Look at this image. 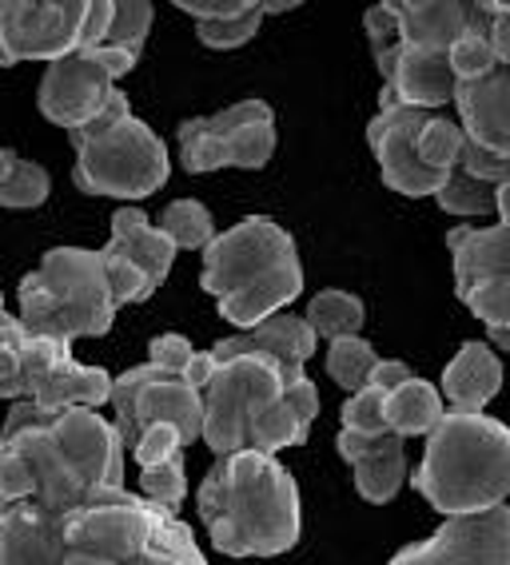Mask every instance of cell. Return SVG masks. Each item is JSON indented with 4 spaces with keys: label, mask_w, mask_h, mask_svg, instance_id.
Wrapping results in <instances>:
<instances>
[{
    "label": "cell",
    "mask_w": 510,
    "mask_h": 565,
    "mask_svg": "<svg viewBox=\"0 0 510 565\" xmlns=\"http://www.w3.org/2000/svg\"><path fill=\"white\" fill-rule=\"evenodd\" d=\"M316 418V383L272 354H232L215 363L212 383L204 386V443L215 458L244 450L279 455L287 446H304Z\"/></svg>",
    "instance_id": "cell-1"
},
{
    "label": "cell",
    "mask_w": 510,
    "mask_h": 565,
    "mask_svg": "<svg viewBox=\"0 0 510 565\" xmlns=\"http://www.w3.org/2000/svg\"><path fill=\"white\" fill-rule=\"evenodd\" d=\"M36 478V502L72 514L76 505L124 490V438L116 423L84 406L44 411L36 403H12L0 426Z\"/></svg>",
    "instance_id": "cell-2"
},
{
    "label": "cell",
    "mask_w": 510,
    "mask_h": 565,
    "mask_svg": "<svg viewBox=\"0 0 510 565\" xmlns=\"http://www.w3.org/2000/svg\"><path fill=\"white\" fill-rule=\"evenodd\" d=\"M195 510L227 557H276L299 542V486L276 455L215 458L195 490Z\"/></svg>",
    "instance_id": "cell-3"
},
{
    "label": "cell",
    "mask_w": 510,
    "mask_h": 565,
    "mask_svg": "<svg viewBox=\"0 0 510 565\" xmlns=\"http://www.w3.org/2000/svg\"><path fill=\"white\" fill-rule=\"evenodd\" d=\"M200 287L215 295L220 315L240 331L284 315L304 291V263L296 239L267 215H247L224 235H215L204 252Z\"/></svg>",
    "instance_id": "cell-4"
},
{
    "label": "cell",
    "mask_w": 510,
    "mask_h": 565,
    "mask_svg": "<svg viewBox=\"0 0 510 565\" xmlns=\"http://www.w3.org/2000/svg\"><path fill=\"white\" fill-rule=\"evenodd\" d=\"M439 514H487L510 498V426L487 414H450L427 435L411 478Z\"/></svg>",
    "instance_id": "cell-5"
},
{
    "label": "cell",
    "mask_w": 510,
    "mask_h": 565,
    "mask_svg": "<svg viewBox=\"0 0 510 565\" xmlns=\"http://www.w3.org/2000/svg\"><path fill=\"white\" fill-rule=\"evenodd\" d=\"M21 319L24 331L41 339H100L116 323V299L108 287L100 252L84 247H52L41 267L21 279Z\"/></svg>",
    "instance_id": "cell-6"
},
{
    "label": "cell",
    "mask_w": 510,
    "mask_h": 565,
    "mask_svg": "<svg viewBox=\"0 0 510 565\" xmlns=\"http://www.w3.org/2000/svg\"><path fill=\"white\" fill-rule=\"evenodd\" d=\"M76 148L72 183L84 195H113V200H144L168 183L172 160L168 148L144 120L132 116V104L120 88L93 124L68 131Z\"/></svg>",
    "instance_id": "cell-7"
},
{
    "label": "cell",
    "mask_w": 510,
    "mask_h": 565,
    "mask_svg": "<svg viewBox=\"0 0 510 565\" xmlns=\"http://www.w3.org/2000/svg\"><path fill=\"white\" fill-rule=\"evenodd\" d=\"M116 0H0V68L100 49Z\"/></svg>",
    "instance_id": "cell-8"
},
{
    "label": "cell",
    "mask_w": 510,
    "mask_h": 565,
    "mask_svg": "<svg viewBox=\"0 0 510 565\" xmlns=\"http://www.w3.org/2000/svg\"><path fill=\"white\" fill-rule=\"evenodd\" d=\"M363 29L383 76L399 52H450L467 32H490V17L463 0H383L363 12Z\"/></svg>",
    "instance_id": "cell-9"
},
{
    "label": "cell",
    "mask_w": 510,
    "mask_h": 565,
    "mask_svg": "<svg viewBox=\"0 0 510 565\" xmlns=\"http://www.w3.org/2000/svg\"><path fill=\"white\" fill-rule=\"evenodd\" d=\"M184 172L204 175L220 168H264L276 156V111L267 100H240L215 116H195L176 128Z\"/></svg>",
    "instance_id": "cell-10"
},
{
    "label": "cell",
    "mask_w": 510,
    "mask_h": 565,
    "mask_svg": "<svg viewBox=\"0 0 510 565\" xmlns=\"http://www.w3.org/2000/svg\"><path fill=\"white\" fill-rule=\"evenodd\" d=\"M108 406L116 411V430H120L128 455L152 426H176L188 446L204 438V394L195 391L184 374L160 371L152 363L116 374Z\"/></svg>",
    "instance_id": "cell-11"
},
{
    "label": "cell",
    "mask_w": 510,
    "mask_h": 565,
    "mask_svg": "<svg viewBox=\"0 0 510 565\" xmlns=\"http://www.w3.org/2000/svg\"><path fill=\"white\" fill-rule=\"evenodd\" d=\"M136 52L124 49H88L72 52L64 61H52L41 76V92H36V108L49 124L64 131H76L84 124H93L108 100H113L116 81L136 68Z\"/></svg>",
    "instance_id": "cell-12"
},
{
    "label": "cell",
    "mask_w": 510,
    "mask_h": 565,
    "mask_svg": "<svg viewBox=\"0 0 510 565\" xmlns=\"http://www.w3.org/2000/svg\"><path fill=\"white\" fill-rule=\"evenodd\" d=\"M176 252L180 247L140 207L113 212V235L100 247V255H104V271H108V287H113L116 311L152 299L163 287V279H168V271H172Z\"/></svg>",
    "instance_id": "cell-13"
},
{
    "label": "cell",
    "mask_w": 510,
    "mask_h": 565,
    "mask_svg": "<svg viewBox=\"0 0 510 565\" xmlns=\"http://www.w3.org/2000/svg\"><path fill=\"white\" fill-rule=\"evenodd\" d=\"M435 111L407 108V104H395L391 96L379 92V111L368 124V143L371 156L379 160V172L391 192L411 195V200H423V195H439V188L447 183L443 172H431L423 156H418V136L431 124Z\"/></svg>",
    "instance_id": "cell-14"
},
{
    "label": "cell",
    "mask_w": 510,
    "mask_h": 565,
    "mask_svg": "<svg viewBox=\"0 0 510 565\" xmlns=\"http://www.w3.org/2000/svg\"><path fill=\"white\" fill-rule=\"evenodd\" d=\"M113 374L100 366H84L72 359V343L61 339H24V398L44 411H64V406H96L113 403Z\"/></svg>",
    "instance_id": "cell-15"
},
{
    "label": "cell",
    "mask_w": 510,
    "mask_h": 565,
    "mask_svg": "<svg viewBox=\"0 0 510 565\" xmlns=\"http://www.w3.org/2000/svg\"><path fill=\"white\" fill-rule=\"evenodd\" d=\"M391 565H510V505L447 518L435 537L403 545Z\"/></svg>",
    "instance_id": "cell-16"
},
{
    "label": "cell",
    "mask_w": 510,
    "mask_h": 565,
    "mask_svg": "<svg viewBox=\"0 0 510 565\" xmlns=\"http://www.w3.org/2000/svg\"><path fill=\"white\" fill-rule=\"evenodd\" d=\"M116 557L120 565H212L180 514H168L136 494L124 498Z\"/></svg>",
    "instance_id": "cell-17"
},
{
    "label": "cell",
    "mask_w": 510,
    "mask_h": 565,
    "mask_svg": "<svg viewBox=\"0 0 510 565\" xmlns=\"http://www.w3.org/2000/svg\"><path fill=\"white\" fill-rule=\"evenodd\" d=\"M455 295L490 279H510V183L499 188V227H450Z\"/></svg>",
    "instance_id": "cell-18"
},
{
    "label": "cell",
    "mask_w": 510,
    "mask_h": 565,
    "mask_svg": "<svg viewBox=\"0 0 510 565\" xmlns=\"http://www.w3.org/2000/svg\"><path fill=\"white\" fill-rule=\"evenodd\" d=\"M336 450L355 470V490L363 502L387 505L407 482V438L339 430Z\"/></svg>",
    "instance_id": "cell-19"
},
{
    "label": "cell",
    "mask_w": 510,
    "mask_h": 565,
    "mask_svg": "<svg viewBox=\"0 0 510 565\" xmlns=\"http://www.w3.org/2000/svg\"><path fill=\"white\" fill-rule=\"evenodd\" d=\"M61 518L36 498L0 505V565H61Z\"/></svg>",
    "instance_id": "cell-20"
},
{
    "label": "cell",
    "mask_w": 510,
    "mask_h": 565,
    "mask_svg": "<svg viewBox=\"0 0 510 565\" xmlns=\"http://www.w3.org/2000/svg\"><path fill=\"white\" fill-rule=\"evenodd\" d=\"M455 108L470 143L510 160V68H495L482 81L459 84Z\"/></svg>",
    "instance_id": "cell-21"
},
{
    "label": "cell",
    "mask_w": 510,
    "mask_h": 565,
    "mask_svg": "<svg viewBox=\"0 0 510 565\" xmlns=\"http://www.w3.org/2000/svg\"><path fill=\"white\" fill-rule=\"evenodd\" d=\"M455 72L447 52H399L391 68L383 72V96L407 108L435 111L443 104H455Z\"/></svg>",
    "instance_id": "cell-22"
},
{
    "label": "cell",
    "mask_w": 510,
    "mask_h": 565,
    "mask_svg": "<svg viewBox=\"0 0 510 565\" xmlns=\"http://www.w3.org/2000/svg\"><path fill=\"white\" fill-rule=\"evenodd\" d=\"M316 343H319V334L307 327L304 315L284 311V315H272L267 323L252 327V331L220 339V343L212 347V354H215V363H224L232 354L259 351V354H272V359H279V363H287V366H296V371H304L307 359L316 354Z\"/></svg>",
    "instance_id": "cell-23"
},
{
    "label": "cell",
    "mask_w": 510,
    "mask_h": 565,
    "mask_svg": "<svg viewBox=\"0 0 510 565\" xmlns=\"http://www.w3.org/2000/svg\"><path fill=\"white\" fill-rule=\"evenodd\" d=\"M502 391V363L490 343H467L443 371V398L450 414H482Z\"/></svg>",
    "instance_id": "cell-24"
},
{
    "label": "cell",
    "mask_w": 510,
    "mask_h": 565,
    "mask_svg": "<svg viewBox=\"0 0 510 565\" xmlns=\"http://www.w3.org/2000/svg\"><path fill=\"white\" fill-rule=\"evenodd\" d=\"M443 418H447V398H443V391H435L427 379H411V383H403L399 391L387 394L391 435H399V438L423 435L427 438Z\"/></svg>",
    "instance_id": "cell-25"
},
{
    "label": "cell",
    "mask_w": 510,
    "mask_h": 565,
    "mask_svg": "<svg viewBox=\"0 0 510 565\" xmlns=\"http://www.w3.org/2000/svg\"><path fill=\"white\" fill-rule=\"evenodd\" d=\"M52 192V180L41 163L24 160L12 148H0V207L9 212H32Z\"/></svg>",
    "instance_id": "cell-26"
},
{
    "label": "cell",
    "mask_w": 510,
    "mask_h": 565,
    "mask_svg": "<svg viewBox=\"0 0 510 565\" xmlns=\"http://www.w3.org/2000/svg\"><path fill=\"white\" fill-rule=\"evenodd\" d=\"M307 327L327 339V343H336V339H348V334H359L368 311H363V299L351 291H339V287H327L319 291L311 303H307Z\"/></svg>",
    "instance_id": "cell-27"
},
{
    "label": "cell",
    "mask_w": 510,
    "mask_h": 565,
    "mask_svg": "<svg viewBox=\"0 0 510 565\" xmlns=\"http://www.w3.org/2000/svg\"><path fill=\"white\" fill-rule=\"evenodd\" d=\"M160 232L180 247V252H208L215 239V220L200 200H176L163 207Z\"/></svg>",
    "instance_id": "cell-28"
},
{
    "label": "cell",
    "mask_w": 510,
    "mask_h": 565,
    "mask_svg": "<svg viewBox=\"0 0 510 565\" xmlns=\"http://www.w3.org/2000/svg\"><path fill=\"white\" fill-rule=\"evenodd\" d=\"M379 366V354L368 339L348 334V339H336L327 347V374L331 383H339L348 394H359L371 383V371Z\"/></svg>",
    "instance_id": "cell-29"
},
{
    "label": "cell",
    "mask_w": 510,
    "mask_h": 565,
    "mask_svg": "<svg viewBox=\"0 0 510 565\" xmlns=\"http://www.w3.org/2000/svg\"><path fill=\"white\" fill-rule=\"evenodd\" d=\"M24 323L12 319L0 299V403H24Z\"/></svg>",
    "instance_id": "cell-30"
},
{
    "label": "cell",
    "mask_w": 510,
    "mask_h": 565,
    "mask_svg": "<svg viewBox=\"0 0 510 565\" xmlns=\"http://www.w3.org/2000/svg\"><path fill=\"white\" fill-rule=\"evenodd\" d=\"M439 207L450 215H463V220H470V215H495L499 212V188H490V183L482 180H470L467 172H455L447 175V183L439 188Z\"/></svg>",
    "instance_id": "cell-31"
},
{
    "label": "cell",
    "mask_w": 510,
    "mask_h": 565,
    "mask_svg": "<svg viewBox=\"0 0 510 565\" xmlns=\"http://www.w3.org/2000/svg\"><path fill=\"white\" fill-rule=\"evenodd\" d=\"M463 143H467V131H463L459 120H443V116H431V124L418 136V156L427 163L431 172L450 175L459 168Z\"/></svg>",
    "instance_id": "cell-32"
},
{
    "label": "cell",
    "mask_w": 510,
    "mask_h": 565,
    "mask_svg": "<svg viewBox=\"0 0 510 565\" xmlns=\"http://www.w3.org/2000/svg\"><path fill=\"white\" fill-rule=\"evenodd\" d=\"M140 494L152 505L168 510V514H180V505L188 498V475H184V458L176 455L168 462L144 466L140 470Z\"/></svg>",
    "instance_id": "cell-33"
},
{
    "label": "cell",
    "mask_w": 510,
    "mask_h": 565,
    "mask_svg": "<svg viewBox=\"0 0 510 565\" xmlns=\"http://www.w3.org/2000/svg\"><path fill=\"white\" fill-rule=\"evenodd\" d=\"M152 17L156 9L148 0H116V12H113V29L104 36L108 49H124V52H144V41H148V32H152Z\"/></svg>",
    "instance_id": "cell-34"
},
{
    "label": "cell",
    "mask_w": 510,
    "mask_h": 565,
    "mask_svg": "<svg viewBox=\"0 0 510 565\" xmlns=\"http://www.w3.org/2000/svg\"><path fill=\"white\" fill-rule=\"evenodd\" d=\"M264 17H267L264 4H252L244 17H232V21H195V36H200V44H208L215 52L244 49L255 32H259Z\"/></svg>",
    "instance_id": "cell-35"
},
{
    "label": "cell",
    "mask_w": 510,
    "mask_h": 565,
    "mask_svg": "<svg viewBox=\"0 0 510 565\" xmlns=\"http://www.w3.org/2000/svg\"><path fill=\"white\" fill-rule=\"evenodd\" d=\"M447 61L459 84L482 81V76H490L495 68H502L495 49H490V32H467V36L455 41V49L447 52Z\"/></svg>",
    "instance_id": "cell-36"
},
{
    "label": "cell",
    "mask_w": 510,
    "mask_h": 565,
    "mask_svg": "<svg viewBox=\"0 0 510 565\" xmlns=\"http://www.w3.org/2000/svg\"><path fill=\"white\" fill-rule=\"evenodd\" d=\"M459 303L467 307L482 327H510V279H490L470 287L459 295Z\"/></svg>",
    "instance_id": "cell-37"
},
{
    "label": "cell",
    "mask_w": 510,
    "mask_h": 565,
    "mask_svg": "<svg viewBox=\"0 0 510 565\" xmlns=\"http://www.w3.org/2000/svg\"><path fill=\"white\" fill-rule=\"evenodd\" d=\"M343 430L355 435H391L387 426V394L375 386H363L359 394H351L343 403Z\"/></svg>",
    "instance_id": "cell-38"
},
{
    "label": "cell",
    "mask_w": 510,
    "mask_h": 565,
    "mask_svg": "<svg viewBox=\"0 0 510 565\" xmlns=\"http://www.w3.org/2000/svg\"><path fill=\"white\" fill-rule=\"evenodd\" d=\"M24 498H36V478H32L21 450L0 435V505L24 502Z\"/></svg>",
    "instance_id": "cell-39"
},
{
    "label": "cell",
    "mask_w": 510,
    "mask_h": 565,
    "mask_svg": "<svg viewBox=\"0 0 510 565\" xmlns=\"http://www.w3.org/2000/svg\"><path fill=\"white\" fill-rule=\"evenodd\" d=\"M459 172H467L470 180L490 183V188H502V183H510V160L467 140L463 143V156H459Z\"/></svg>",
    "instance_id": "cell-40"
},
{
    "label": "cell",
    "mask_w": 510,
    "mask_h": 565,
    "mask_svg": "<svg viewBox=\"0 0 510 565\" xmlns=\"http://www.w3.org/2000/svg\"><path fill=\"white\" fill-rule=\"evenodd\" d=\"M184 446H188L184 435H180L176 426H152V430L136 443L132 458L144 470V466H156V462H168V458H176V455H184Z\"/></svg>",
    "instance_id": "cell-41"
},
{
    "label": "cell",
    "mask_w": 510,
    "mask_h": 565,
    "mask_svg": "<svg viewBox=\"0 0 510 565\" xmlns=\"http://www.w3.org/2000/svg\"><path fill=\"white\" fill-rule=\"evenodd\" d=\"M192 359H195V347L188 343L184 334H176V331L156 334L152 347H148V363L160 366V371L184 374L188 366H192Z\"/></svg>",
    "instance_id": "cell-42"
},
{
    "label": "cell",
    "mask_w": 510,
    "mask_h": 565,
    "mask_svg": "<svg viewBox=\"0 0 510 565\" xmlns=\"http://www.w3.org/2000/svg\"><path fill=\"white\" fill-rule=\"evenodd\" d=\"M255 0H176V9L195 17V21H232L244 17Z\"/></svg>",
    "instance_id": "cell-43"
},
{
    "label": "cell",
    "mask_w": 510,
    "mask_h": 565,
    "mask_svg": "<svg viewBox=\"0 0 510 565\" xmlns=\"http://www.w3.org/2000/svg\"><path fill=\"white\" fill-rule=\"evenodd\" d=\"M411 379H415V374H411V366L403 363V359H379V366L371 371V383L368 386L391 394V391H399L403 383H411Z\"/></svg>",
    "instance_id": "cell-44"
},
{
    "label": "cell",
    "mask_w": 510,
    "mask_h": 565,
    "mask_svg": "<svg viewBox=\"0 0 510 565\" xmlns=\"http://www.w3.org/2000/svg\"><path fill=\"white\" fill-rule=\"evenodd\" d=\"M487 9V4H482ZM490 49H495V56H499L502 68H510V17H502V12H490Z\"/></svg>",
    "instance_id": "cell-45"
},
{
    "label": "cell",
    "mask_w": 510,
    "mask_h": 565,
    "mask_svg": "<svg viewBox=\"0 0 510 565\" xmlns=\"http://www.w3.org/2000/svg\"><path fill=\"white\" fill-rule=\"evenodd\" d=\"M212 374H215V354L212 351H195V359H192V366L184 371V379L195 386V391L204 394V386L212 383Z\"/></svg>",
    "instance_id": "cell-46"
},
{
    "label": "cell",
    "mask_w": 510,
    "mask_h": 565,
    "mask_svg": "<svg viewBox=\"0 0 510 565\" xmlns=\"http://www.w3.org/2000/svg\"><path fill=\"white\" fill-rule=\"evenodd\" d=\"M487 339H490V347H499V351L510 354V327H490Z\"/></svg>",
    "instance_id": "cell-47"
},
{
    "label": "cell",
    "mask_w": 510,
    "mask_h": 565,
    "mask_svg": "<svg viewBox=\"0 0 510 565\" xmlns=\"http://www.w3.org/2000/svg\"><path fill=\"white\" fill-rule=\"evenodd\" d=\"M287 9H296L291 0H272V4H264V12H287Z\"/></svg>",
    "instance_id": "cell-48"
},
{
    "label": "cell",
    "mask_w": 510,
    "mask_h": 565,
    "mask_svg": "<svg viewBox=\"0 0 510 565\" xmlns=\"http://www.w3.org/2000/svg\"><path fill=\"white\" fill-rule=\"evenodd\" d=\"M490 12H502V17H510V0H487Z\"/></svg>",
    "instance_id": "cell-49"
}]
</instances>
